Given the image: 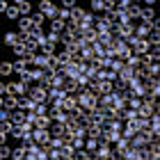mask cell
Instances as JSON below:
<instances>
[{"label":"cell","instance_id":"cell-25","mask_svg":"<svg viewBox=\"0 0 160 160\" xmlns=\"http://www.w3.org/2000/svg\"><path fill=\"white\" fill-rule=\"evenodd\" d=\"M25 71H30V69H28V62H25V60H14V73L21 76V73H25Z\"/></svg>","mask_w":160,"mask_h":160},{"label":"cell","instance_id":"cell-39","mask_svg":"<svg viewBox=\"0 0 160 160\" xmlns=\"http://www.w3.org/2000/svg\"><path fill=\"white\" fill-rule=\"evenodd\" d=\"M85 140H87V137H80V135L73 137V140H71V147H73L76 151H78V149H85Z\"/></svg>","mask_w":160,"mask_h":160},{"label":"cell","instance_id":"cell-46","mask_svg":"<svg viewBox=\"0 0 160 160\" xmlns=\"http://www.w3.org/2000/svg\"><path fill=\"white\" fill-rule=\"evenodd\" d=\"M48 43H60V34H55V32H48Z\"/></svg>","mask_w":160,"mask_h":160},{"label":"cell","instance_id":"cell-26","mask_svg":"<svg viewBox=\"0 0 160 160\" xmlns=\"http://www.w3.org/2000/svg\"><path fill=\"white\" fill-rule=\"evenodd\" d=\"M60 43H62V48H69L71 43H76V37L71 32H64V34H60Z\"/></svg>","mask_w":160,"mask_h":160},{"label":"cell","instance_id":"cell-32","mask_svg":"<svg viewBox=\"0 0 160 160\" xmlns=\"http://www.w3.org/2000/svg\"><path fill=\"white\" fill-rule=\"evenodd\" d=\"M0 73H2L5 78L12 76L14 73V62H2V64H0Z\"/></svg>","mask_w":160,"mask_h":160},{"label":"cell","instance_id":"cell-13","mask_svg":"<svg viewBox=\"0 0 160 160\" xmlns=\"http://www.w3.org/2000/svg\"><path fill=\"white\" fill-rule=\"evenodd\" d=\"M48 32H55V34H64L67 32V23L60 18H55V21H50V30Z\"/></svg>","mask_w":160,"mask_h":160},{"label":"cell","instance_id":"cell-15","mask_svg":"<svg viewBox=\"0 0 160 160\" xmlns=\"http://www.w3.org/2000/svg\"><path fill=\"white\" fill-rule=\"evenodd\" d=\"M34 105H37V103H34L32 98H28V96H21V98H18V110L32 112V110H34Z\"/></svg>","mask_w":160,"mask_h":160},{"label":"cell","instance_id":"cell-5","mask_svg":"<svg viewBox=\"0 0 160 160\" xmlns=\"http://www.w3.org/2000/svg\"><path fill=\"white\" fill-rule=\"evenodd\" d=\"M32 30H34L32 16H23V18L18 21V32H21V34H28V37H30V34H32Z\"/></svg>","mask_w":160,"mask_h":160},{"label":"cell","instance_id":"cell-23","mask_svg":"<svg viewBox=\"0 0 160 160\" xmlns=\"http://www.w3.org/2000/svg\"><path fill=\"white\" fill-rule=\"evenodd\" d=\"M25 158H28V149L23 144H18V147L14 149V153H12V160H25Z\"/></svg>","mask_w":160,"mask_h":160},{"label":"cell","instance_id":"cell-44","mask_svg":"<svg viewBox=\"0 0 160 160\" xmlns=\"http://www.w3.org/2000/svg\"><path fill=\"white\" fill-rule=\"evenodd\" d=\"M0 121H12V110H5V108H2V112H0Z\"/></svg>","mask_w":160,"mask_h":160},{"label":"cell","instance_id":"cell-30","mask_svg":"<svg viewBox=\"0 0 160 160\" xmlns=\"http://www.w3.org/2000/svg\"><path fill=\"white\" fill-rule=\"evenodd\" d=\"M48 110H50V105H48V103H37L32 112H34V114H39V117H46Z\"/></svg>","mask_w":160,"mask_h":160},{"label":"cell","instance_id":"cell-22","mask_svg":"<svg viewBox=\"0 0 160 160\" xmlns=\"http://www.w3.org/2000/svg\"><path fill=\"white\" fill-rule=\"evenodd\" d=\"M64 114H67V112H64L62 108H50V110H48L50 121H62V119H64Z\"/></svg>","mask_w":160,"mask_h":160},{"label":"cell","instance_id":"cell-14","mask_svg":"<svg viewBox=\"0 0 160 160\" xmlns=\"http://www.w3.org/2000/svg\"><path fill=\"white\" fill-rule=\"evenodd\" d=\"M153 114H156V108L153 105H144L142 103V108L137 110V117H140V119H151Z\"/></svg>","mask_w":160,"mask_h":160},{"label":"cell","instance_id":"cell-10","mask_svg":"<svg viewBox=\"0 0 160 160\" xmlns=\"http://www.w3.org/2000/svg\"><path fill=\"white\" fill-rule=\"evenodd\" d=\"M158 18V14L153 7H142V23H153Z\"/></svg>","mask_w":160,"mask_h":160},{"label":"cell","instance_id":"cell-12","mask_svg":"<svg viewBox=\"0 0 160 160\" xmlns=\"http://www.w3.org/2000/svg\"><path fill=\"white\" fill-rule=\"evenodd\" d=\"M18 7V12H21V16H32V5L28 2V0H16L14 2Z\"/></svg>","mask_w":160,"mask_h":160},{"label":"cell","instance_id":"cell-27","mask_svg":"<svg viewBox=\"0 0 160 160\" xmlns=\"http://www.w3.org/2000/svg\"><path fill=\"white\" fill-rule=\"evenodd\" d=\"M87 137H92V140H101V137H103V128L94 123V126H92L89 130H87Z\"/></svg>","mask_w":160,"mask_h":160},{"label":"cell","instance_id":"cell-41","mask_svg":"<svg viewBox=\"0 0 160 160\" xmlns=\"http://www.w3.org/2000/svg\"><path fill=\"white\" fill-rule=\"evenodd\" d=\"M128 108H130V110H140V108H142V98H130L128 101Z\"/></svg>","mask_w":160,"mask_h":160},{"label":"cell","instance_id":"cell-6","mask_svg":"<svg viewBox=\"0 0 160 160\" xmlns=\"http://www.w3.org/2000/svg\"><path fill=\"white\" fill-rule=\"evenodd\" d=\"M50 140H53L50 130H34V142H37L39 147H46V144H50Z\"/></svg>","mask_w":160,"mask_h":160},{"label":"cell","instance_id":"cell-33","mask_svg":"<svg viewBox=\"0 0 160 160\" xmlns=\"http://www.w3.org/2000/svg\"><path fill=\"white\" fill-rule=\"evenodd\" d=\"M147 41L151 43V48H160V32H153V30H151V34H149Z\"/></svg>","mask_w":160,"mask_h":160},{"label":"cell","instance_id":"cell-7","mask_svg":"<svg viewBox=\"0 0 160 160\" xmlns=\"http://www.w3.org/2000/svg\"><path fill=\"white\" fill-rule=\"evenodd\" d=\"M18 98L21 96H14V94H9V96H2V101H0V103H2V108L5 110H18Z\"/></svg>","mask_w":160,"mask_h":160},{"label":"cell","instance_id":"cell-42","mask_svg":"<svg viewBox=\"0 0 160 160\" xmlns=\"http://www.w3.org/2000/svg\"><path fill=\"white\" fill-rule=\"evenodd\" d=\"M80 30V25L76 23V21H67V32H71V34H76Z\"/></svg>","mask_w":160,"mask_h":160},{"label":"cell","instance_id":"cell-17","mask_svg":"<svg viewBox=\"0 0 160 160\" xmlns=\"http://www.w3.org/2000/svg\"><path fill=\"white\" fill-rule=\"evenodd\" d=\"M85 18H87V12L82 9V7H73V9H71V21H76L78 25L82 23Z\"/></svg>","mask_w":160,"mask_h":160},{"label":"cell","instance_id":"cell-28","mask_svg":"<svg viewBox=\"0 0 160 160\" xmlns=\"http://www.w3.org/2000/svg\"><path fill=\"white\" fill-rule=\"evenodd\" d=\"M46 16H43L41 12H32V23H34V28H43V23H46Z\"/></svg>","mask_w":160,"mask_h":160},{"label":"cell","instance_id":"cell-3","mask_svg":"<svg viewBox=\"0 0 160 160\" xmlns=\"http://www.w3.org/2000/svg\"><path fill=\"white\" fill-rule=\"evenodd\" d=\"M7 87H9V94H14V96H25L28 89H30V87H25L21 80H12V82H7Z\"/></svg>","mask_w":160,"mask_h":160},{"label":"cell","instance_id":"cell-24","mask_svg":"<svg viewBox=\"0 0 160 160\" xmlns=\"http://www.w3.org/2000/svg\"><path fill=\"white\" fill-rule=\"evenodd\" d=\"M39 53H43L46 57H53V55H57L60 50H57V43H46V46H41V50Z\"/></svg>","mask_w":160,"mask_h":160},{"label":"cell","instance_id":"cell-48","mask_svg":"<svg viewBox=\"0 0 160 160\" xmlns=\"http://www.w3.org/2000/svg\"><path fill=\"white\" fill-rule=\"evenodd\" d=\"M12 135H5V133H0V144H7V140H9Z\"/></svg>","mask_w":160,"mask_h":160},{"label":"cell","instance_id":"cell-49","mask_svg":"<svg viewBox=\"0 0 160 160\" xmlns=\"http://www.w3.org/2000/svg\"><path fill=\"white\" fill-rule=\"evenodd\" d=\"M156 114H160V105H156Z\"/></svg>","mask_w":160,"mask_h":160},{"label":"cell","instance_id":"cell-9","mask_svg":"<svg viewBox=\"0 0 160 160\" xmlns=\"http://www.w3.org/2000/svg\"><path fill=\"white\" fill-rule=\"evenodd\" d=\"M64 92L69 94V96H76L78 94V78H67L64 80V87H62Z\"/></svg>","mask_w":160,"mask_h":160},{"label":"cell","instance_id":"cell-18","mask_svg":"<svg viewBox=\"0 0 160 160\" xmlns=\"http://www.w3.org/2000/svg\"><path fill=\"white\" fill-rule=\"evenodd\" d=\"M16 43H21V34L18 32H5V46L14 48Z\"/></svg>","mask_w":160,"mask_h":160},{"label":"cell","instance_id":"cell-34","mask_svg":"<svg viewBox=\"0 0 160 160\" xmlns=\"http://www.w3.org/2000/svg\"><path fill=\"white\" fill-rule=\"evenodd\" d=\"M23 135H25V130H23V126H14V128H12V140H16V142H21V140H23Z\"/></svg>","mask_w":160,"mask_h":160},{"label":"cell","instance_id":"cell-35","mask_svg":"<svg viewBox=\"0 0 160 160\" xmlns=\"http://www.w3.org/2000/svg\"><path fill=\"white\" fill-rule=\"evenodd\" d=\"M96 149H98V140H92V137H87V140H85V151L94 153Z\"/></svg>","mask_w":160,"mask_h":160},{"label":"cell","instance_id":"cell-40","mask_svg":"<svg viewBox=\"0 0 160 160\" xmlns=\"http://www.w3.org/2000/svg\"><path fill=\"white\" fill-rule=\"evenodd\" d=\"M12 153H14V149H9L7 144H2V147H0V158H2V160H9Z\"/></svg>","mask_w":160,"mask_h":160},{"label":"cell","instance_id":"cell-8","mask_svg":"<svg viewBox=\"0 0 160 160\" xmlns=\"http://www.w3.org/2000/svg\"><path fill=\"white\" fill-rule=\"evenodd\" d=\"M60 108H62L64 112H73L76 108H78V96H67V98H62Z\"/></svg>","mask_w":160,"mask_h":160},{"label":"cell","instance_id":"cell-29","mask_svg":"<svg viewBox=\"0 0 160 160\" xmlns=\"http://www.w3.org/2000/svg\"><path fill=\"white\" fill-rule=\"evenodd\" d=\"M18 80H21V82H23L25 87H32V85H34V78H32V71H25V73H21V76H18Z\"/></svg>","mask_w":160,"mask_h":160},{"label":"cell","instance_id":"cell-37","mask_svg":"<svg viewBox=\"0 0 160 160\" xmlns=\"http://www.w3.org/2000/svg\"><path fill=\"white\" fill-rule=\"evenodd\" d=\"M151 130H153L156 135H160V114H153V117H151Z\"/></svg>","mask_w":160,"mask_h":160},{"label":"cell","instance_id":"cell-47","mask_svg":"<svg viewBox=\"0 0 160 160\" xmlns=\"http://www.w3.org/2000/svg\"><path fill=\"white\" fill-rule=\"evenodd\" d=\"M151 30H153V32H160V16L153 21V23H151Z\"/></svg>","mask_w":160,"mask_h":160},{"label":"cell","instance_id":"cell-11","mask_svg":"<svg viewBox=\"0 0 160 160\" xmlns=\"http://www.w3.org/2000/svg\"><path fill=\"white\" fill-rule=\"evenodd\" d=\"M12 121H14V126H23L28 121V112L25 110H14L12 112Z\"/></svg>","mask_w":160,"mask_h":160},{"label":"cell","instance_id":"cell-4","mask_svg":"<svg viewBox=\"0 0 160 160\" xmlns=\"http://www.w3.org/2000/svg\"><path fill=\"white\" fill-rule=\"evenodd\" d=\"M126 16H128L130 21H137V23H140V21H142V2H130Z\"/></svg>","mask_w":160,"mask_h":160},{"label":"cell","instance_id":"cell-16","mask_svg":"<svg viewBox=\"0 0 160 160\" xmlns=\"http://www.w3.org/2000/svg\"><path fill=\"white\" fill-rule=\"evenodd\" d=\"M50 135H53V137H62V135H67V126H64L62 121H53V126H50Z\"/></svg>","mask_w":160,"mask_h":160},{"label":"cell","instance_id":"cell-20","mask_svg":"<svg viewBox=\"0 0 160 160\" xmlns=\"http://www.w3.org/2000/svg\"><path fill=\"white\" fill-rule=\"evenodd\" d=\"M96 156H98V160H110V158H112V147H110V144L98 147V149H96Z\"/></svg>","mask_w":160,"mask_h":160},{"label":"cell","instance_id":"cell-1","mask_svg":"<svg viewBox=\"0 0 160 160\" xmlns=\"http://www.w3.org/2000/svg\"><path fill=\"white\" fill-rule=\"evenodd\" d=\"M39 12L48 18V23L60 16V7H57L55 2H50V0H41V2H39Z\"/></svg>","mask_w":160,"mask_h":160},{"label":"cell","instance_id":"cell-38","mask_svg":"<svg viewBox=\"0 0 160 160\" xmlns=\"http://www.w3.org/2000/svg\"><path fill=\"white\" fill-rule=\"evenodd\" d=\"M12 128H14V121H0V133L12 135Z\"/></svg>","mask_w":160,"mask_h":160},{"label":"cell","instance_id":"cell-43","mask_svg":"<svg viewBox=\"0 0 160 160\" xmlns=\"http://www.w3.org/2000/svg\"><path fill=\"white\" fill-rule=\"evenodd\" d=\"M57 18L67 23V21H71V12H69V9H64V7H60V16H57Z\"/></svg>","mask_w":160,"mask_h":160},{"label":"cell","instance_id":"cell-19","mask_svg":"<svg viewBox=\"0 0 160 160\" xmlns=\"http://www.w3.org/2000/svg\"><path fill=\"white\" fill-rule=\"evenodd\" d=\"M137 37L140 39H149V34H151V23H142L140 21V25H137Z\"/></svg>","mask_w":160,"mask_h":160},{"label":"cell","instance_id":"cell-2","mask_svg":"<svg viewBox=\"0 0 160 160\" xmlns=\"http://www.w3.org/2000/svg\"><path fill=\"white\" fill-rule=\"evenodd\" d=\"M25 96L32 98L34 103H46V101H48V89H43V87H39V85H32Z\"/></svg>","mask_w":160,"mask_h":160},{"label":"cell","instance_id":"cell-21","mask_svg":"<svg viewBox=\"0 0 160 160\" xmlns=\"http://www.w3.org/2000/svg\"><path fill=\"white\" fill-rule=\"evenodd\" d=\"M123 160H140V149L130 144V147L123 151Z\"/></svg>","mask_w":160,"mask_h":160},{"label":"cell","instance_id":"cell-31","mask_svg":"<svg viewBox=\"0 0 160 160\" xmlns=\"http://www.w3.org/2000/svg\"><path fill=\"white\" fill-rule=\"evenodd\" d=\"M103 12H105L103 0H92V14H103Z\"/></svg>","mask_w":160,"mask_h":160},{"label":"cell","instance_id":"cell-45","mask_svg":"<svg viewBox=\"0 0 160 160\" xmlns=\"http://www.w3.org/2000/svg\"><path fill=\"white\" fill-rule=\"evenodd\" d=\"M128 7H130L128 0H119V2H117V9H121V12H128Z\"/></svg>","mask_w":160,"mask_h":160},{"label":"cell","instance_id":"cell-36","mask_svg":"<svg viewBox=\"0 0 160 160\" xmlns=\"http://www.w3.org/2000/svg\"><path fill=\"white\" fill-rule=\"evenodd\" d=\"M149 151H151V156H153V160H160V142H151Z\"/></svg>","mask_w":160,"mask_h":160}]
</instances>
